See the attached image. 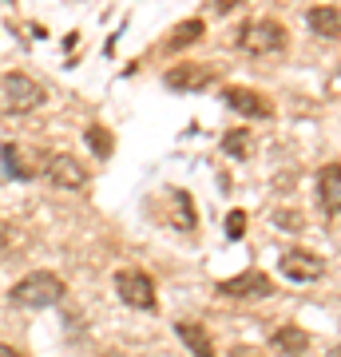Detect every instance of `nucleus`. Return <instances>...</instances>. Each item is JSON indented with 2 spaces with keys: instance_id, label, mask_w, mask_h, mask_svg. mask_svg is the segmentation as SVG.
I'll return each mask as SVG.
<instances>
[{
  "instance_id": "obj_13",
  "label": "nucleus",
  "mask_w": 341,
  "mask_h": 357,
  "mask_svg": "<svg viewBox=\"0 0 341 357\" xmlns=\"http://www.w3.org/2000/svg\"><path fill=\"white\" fill-rule=\"evenodd\" d=\"M274 349L286 357H302L305 349H310V337H305V330H298V326H282L278 333H274Z\"/></svg>"
},
{
  "instance_id": "obj_11",
  "label": "nucleus",
  "mask_w": 341,
  "mask_h": 357,
  "mask_svg": "<svg viewBox=\"0 0 341 357\" xmlns=\"http://www.w3.org/2000/svg\"><path fill=\"white\" fill-rule=\"evenodd\" d=\"M310 32L314 36H326V40H338L341 32V13H338V4H317V8H310Z\"/></svg>"
},
{
  "instance_id": "obj_1",
  "label": "nucleus",
  "mask_w": 341,
  "mask_h": 357,
  "mask_svg": "<svg viewBox=\"0 0 341 357\" xmlns=\"http://www.w3.org/2000/svg\"><path fill=\"white\" fill-rule=\"evenodd\" d=\"M68 286H63L60 274H52V270H36V274H24V278L16 282L13 290H8V302L20 310H48L56 306Z\"/></svg>"
},
{
  "instance_id": "obj_9",
  "label": "nucleus",
  "mask_w": 341,
  "mask_h": 357,
  "mask_svg": "<svg viewBox=\"0 0 341 357\" xmlns=\"http://www.w3.org/2000/svg\"><path fill=\"white\" fill-rule=\"evenodd\" d=\"M317 199H321L329 218H338V206H341V167L338 163H326L317 171Z\"/></svg>"
},
{
  "instance_id": "obj_7",
  "label": "nucleus",
  "mask_w": 341,
  "mask_h": 357,
  "mask_svg": "<svg viewBox=\"0 0 341 357\" xmlns=\"http://www.w3.org/2000/svg\"><path fill=\"white\" fill-rule=\"evenodd\" d=\"M218 294H227V298H270L274 294V282L262 270H242L234 278L218 282Z\"/></svg>"
},
{
  "instance_id": "obj_15",
  "label": "nucleus",
  "mask_w": 341,
  "mask_h": 357,
  "mask_svg": "<svg viewBox=\"0 0 341 357\" xmlns=\"http://www.w3.org/2000/svg\"><path fill=\"white\" fill-rule=\"evenodd\" d=\"M250 131H227V135H222V151L230 155V159H250Z\"/></svg>"
},
{
  "instance_id": "obj_6",
  "label": "nucleus",
  "mask_w": 341,
  "mask_h": 357,
  "mask_svg": "<svg viewBox=\"0 0 341 357\" xmlns=\"http://www.w3.org/2000/svg\"><path fill=\"white\" fill-rule=\"evenodd\" d=\"M44 178L52 187H60V191H79L88 183V167L79 159H72V155H52L48 167H44Z\"/></svg>"
},
{
  "instance_id": "obj_8",
  "label": "nucleus",
  "mask_w": 341,
  "mask_h": 357,
  "mask_svg": "<svg viewBox=\"0 0 341 357\" xmlns=\"http://www.w3.org/2000/svg\"><path fill=\"white\" fill-rule=\"evenodd\" d=\"M227 103L234 107L238 115H246V119H274V103L266 100V96H258L254 88H227Z\"/></svg>"
},
{
  "instance_id": "obj_18",
  "label": "nucleus",
  "mask_w": 341,
  "mask_h": 357,
  "mask_svg": "<svg viewBox=\"0 0 341 357\" xmlns=\"http://www.w3.org/2000/svg\"><path fill=\"white\" fill-rule=\"evenodd\" d=\"M175 203H179V215H175V227H183V230H190L195 227V215H190V199L183 191H175Z\"/></svg>"
},
{
  "instance_id": "obj_19",
  "label": "nucleus",
  "mask_w": 341,
  "mask_h": 357,
  "mask_svg": "<svg viewBox=\"0 0 341 357\" xmlns=\"http://www.w3.org/2000/svg\"><path fill=\"white\" fill-rule=\"evenodd\" d=\"M242 234H246V211H230V218H227V238H230V243H238Z\"/></svg>"
},
{
  "instance_id": "obj_3",
  "label": "nucleus",
  "mask_w": 341,
  "mask_h": 357,
  "mask_svg": "<svg viewBox=\"0 0 341 357\" xmlns=\"http://www.w3.org/2000/svg\"><path fill=\"white\" fill-rule=\"evenodd\" d=\"M238 48L246 52V56H270V52H282L286 48V28H282L278 20H270V16H262V20H246V24L238 28Z\"/></svg>"
},
{
  "instance_id": "obj_21",
  "label": "nucleus",
  "mask_w": 341,
  "mask_h": 357,
  "mask_svg": "<svg viewBox=\"0 0 341 357\" xmlns=\"http://www.w3.org/2000/svg\"><path fill=\"white\" fill-rule=\"evenodd\" d=\"M242 0H211V8H215V13H230V8H238Z\"/></svg>"
},
{
  "instance_id": "obj_4",
  "label": "nucleus",
  "mask_w": 341,
  "mask_h": 357,
  "mask_svg": "<svg viewBox=\"0 0 341 357\" xmlns=\"http://www.w3.org/2000/svg\"><path fill=\"white\" fill-rule=\"evenodd\" d=\"M115 294H119V302L131 310H143V314H155V282L151 274H143V270H115Z\"/></svg>"
},
{
  "instance_id": "obj_24",
  "label": "nucleus",
  "mask_w": 341,
  "mask_h": 357,
  "mask_svg": "<svg viewBox=\"0 0 341 357\" xmlns=\"http://www.w3.org/2000/svg\"><path fill=\"white\" fill-rule=\"evenodd\" d=\"M100 357H127V354H119V349H107V354H100Z\"/></svg>"
},
{
  "instance_id": "obj_10",
  "label": "nucleus",
  "mask_w": 341,
  "mask_h": 357,
  "mask_svg": "<svg viewBox=\"0 0 341 357\" xmlns=\"http://www.w3.org/2000/svg\"><path fill=\"white\" fill-rule=\"evenodd\" d=\"M175 333L179 342L187 345L195 357H215V345H211V333L202 330L199 321H175Z\"/></svg>"
},
{
  "instance_id": "obj_17",
  "label": "nucleus",
  "mask_w": 341,
  "mask_h": 357,
  "mask_svg": "<svg viewBox=\"0 0 341 357\" xmlns=\"http://www.w3.org/2000/svg\"><path fill=\"white\" fill-rule=\"evenodd\" d=\"M84 139H88V147H91L96 155H100V159H107V155L115 151L112 131H103V128H88V135H84Z\"/></svg>"
},
{
  "instance_id": "obj_20",
  "label": "nucleus",
  "mask_w": 341,
  "mask_h": 357,
  "mask_svg": "<svg viewBox=\"0 0 341 357\" xmlns=\"http://www.w3.org/2000/svg\"><path fill=\"white\" fill-rule=\"evenodd\" d=\"M274 222H278L282 230H302V218H298V215H286V211H274Z\"/></svg>"
},
{
  "instance_id": "obj_16",
  "label": "nucleus",
  "mask_w": 341,
  "mask_h": 357,
  "mask_svg": "<svg viewBox=\"0 0 341 357\" xmlns=\"http://www.w3.org/2000/svg\"><path fill=\"white\" fill-rule=\"evenodd\" d=\"M4 167H8V175L20 178V183H28V178H32V167L20 159V143H4Z\"/></svg>"
},
{
  "instance_id": "obj_5",
  "label": "nucleus",
  "mask_w": 341,
  "mask_h": 357,
  "mask_svg": "<svg viewBox=\"0 0 341 357\" xmlns=\"http://www.w3.org/2000/svg\"><path fill=\"white\" fill-rule=\"evenodd\" d=\"M278 270H282L290 282L305 286V282L326 278V258H321V255H310V250H302V246H294V250H286V255H282Z\"/></svg>"
},
{
  "instance_id": "obj_23",
  "label": "nucleus",
  "mask_w": 341,
  "mask_h": 357,
  "mask_svg": "<svg viewBox=\"0 0 341 357\" xmlns=\"http://www.w3.org/2000/svg\"><path fill=\"white\" fill-rule=\"evenodd\" d=\"M0 357H24L20 349H13V345H0Z\"/></svg>"
},
{
  "instance_id": "obj_14",
  "label": "nucleus",
  "mask_w": 341,
  "mask_h": 357,
  "mask_svg": "<svg viewBox=\"0 0 341 357\" xmlns=\"http://www.w3.org/2000/svg\"><path fill=\"white\" fill-rule=\"evenodd\" d=\"M202 76H206L202 68L179 64V68H171V72L163 76V84H167V88H175V91H190V88H199V84H202Z\"/></svg>"
},
{
  "instance_id": "obj_12",
  "label": "nucleus",
  "mask_w": 341,
  "mask_h": 357,
  "mask_svg": "<svg viewBox=\"0 0 341 357\" xmlns=\"http://www.w3.org/2000/svg\"><path fill=\"white\" fill-rule=\"evenodd\" d=\"M202 32H206V24H202L199 16H195V20H179V24L171 28V36H167V48L183 52V48H190V44H199Z\"/></svg>"
},
{
  "instance_id": "obj_22",
  "label": "nucleus",
  "mask_w": 341,
  "mask_h": 357,
  "mask_svg": "<svg viewBox=\"0 0 341 357\" xmlns=\"http://www.w3.org/2000/svg\"><path fill=\"white\" fill-rule=\"evenodd\" d=\"M230 357H262L258 349H250V345H238V349H230Z\"/></svg>"
},
{
  "instance_id": "obj_2",
  "label": "nucleus",
  "mask_w": 341,
  "mask_h": 357,
  "mask_svg": "<svg viewBox=\"0 0 341 357\" xmlns=\"http://www.w3.org/2000/svg\"><path fill=\"white\" fill-rule=\"evenodd\" d=\"M44 100H48V91L40 88L32 76H24V72L0 76V107H8L16 115H28V112H36Z\"/></svg>"
}]
</instances>
